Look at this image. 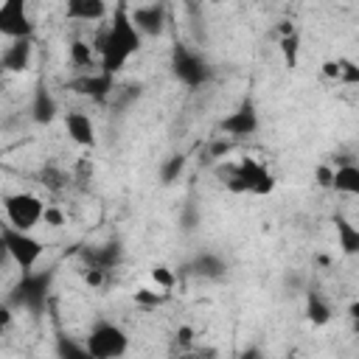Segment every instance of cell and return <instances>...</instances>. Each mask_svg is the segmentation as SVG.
I'll return each instance as SVG.
<instances>
[{"instance_id": "cell-25", "label": "cell", "mask_w": 359, "mask_h": 359, "mask_svg": "<svg viewBox=\"0 0 359 359\" xmlns=\"http://www.w3.org/2000/svg\"><path fill=\"white\" fill-rule=\"evenodd\" d=\"M168 297H171V292H165V289H160V286H154V289L143 286V289H137V292L132 294V300H135L137 306H143V309H157V306H163Z\"/></svg>"}, {"instance_id": "cell-23", "label": "cell", "mask_w": 359, "mask_h": 359, "mask_svg": "<svg viewBox=\"0 0 359 359\" xmlns=\"http://www.w3.org/2000/svg\"><path fill=\"white\" fill-rule=\"evenodd\" d=\"M39 182H42L48 191L59 194V191H65V188H67V182H70V174H67L65 168H59V165L48 163V165H42V168H39Z\"/></svg>"}, {"instance_id": "cell-29", "label": "cell", "mask_w": 359, "mask_h": 359, "mask_svg": "<svg viewBox=\"0 0 359 359\" xmlns=\"http://www.w3.org/2000/svg\"><path fill=\"white\" fill-rule=\"evenodd\" d=\"M230 151H233V137H227V135L216 137V140L210 143V149H208V154H210L213 160H227Z\"/></svg>"}, {"instance_id": "cell-35", "label": "cell", "mask_w": 359, "mask_h": 359, "mask_svg": "<svg viewBox=\"0 0 359 359\" xmlns=\"http://www.w3.org/2000/svg\"><path fill=\"white\" fill-rule=\"evenodd\" d=\"M104 278H107L104 269H84V283H87V286H101Z\"/></svg>"}, {"instance_id": "cell-31", "label": "cell", "mask_w": 359, "mask_h": 359, "mask_svg": "<svg viewBox=\"0 0 359 359\" xmlns=\"http://www.w3.org/2000/svg\"><path fill=\"white\" fill-rule=\"evenodd\" d=\"M339 65H342L339 84H359V65L351 62V59H339Z\"/></svg>"}, {"instance_id": "cell-18", "label": "cell", "mask_w": 359, "mask_h": 359, "mask_svg": "<svg viewBox=\"0 0 359 359\" xmlns=\"http://www.w3.org/2000/svg\"><path fill=\"white\" fill-rule=\"evenodd\" d=\"M331 224H334V233H337L339 252L348 255V258H356L359 255V227L345 213H334L331 216Z\"/></svg>"}, {"instance_id": "cell-6", "label": "cell", "mask_w": 359, "mask_h": 359, "mask_svg": "<svg viewBox=\"0 0 359 359\" xmlns=\"http://www.w3.org/2000/svg\"><path fill=\"white\" fill-rule=\"evenodd\" d=\"M84 345L93 359H118L129 351V337L118 323L107 317H95L84 337Z\"/></svg>"}, {"instance_id": "cell-15", "label": "cell", "mask_w": 359, "mask_h": 359, "mask_svg": "<svg viewBox=\"0 0 359 359\" xmlns=\"http://www.w3.org/2000/svg\"><path fill=\"white\" fill-rule=\"evenodd\" d=\"M56 115H59V101H56V95L39 81V84L34 87V93H31V121H34L36 126H48V123L56 121Z\"/></svg>"}, {"instance_id": "cell-11", "label": "cell", "mask_w": 359, "mask_h": 359, "mask_svg": "<svg viewBox=\"0 0 359 359\" xmlns=\"http://www.w3.org/2000/svg\"><path fill=\"white\" fill-rule=\"evenodd\" d=\"M132 20L143 36H163L165 22H168V6H165V0L140 3L132 8Z\"/></svg>"}, {"instance_id": "cell-3", "label": "cell", "mask_w": 359, "mask_h": 359, "mask_svg": "<svg viewBox=\"0 0 359 359\" xmlns=\"http://www.w3.org/2000/svg\"><path fill=\"white\" fill-rule=\"evenodd\" d=\"M168 67H171V76L196 90V87H205L210 79H213V65L205 59L202 50L191 48L188 42H174L171 45V56H168Z\"/></svg>"}, {"instance_id": "cell-4", "label": "cell", "mask_w": 359, "mask_h": 359, "mask_svg": "<svg viewBox=\"0 0 359 359\" xmlns=\"http://www.w3.org/2000/svg\"><path fill=\"white\" fill-rule=\"evenodd\" d=\"M50 280H53V269H42V272L31 269V272H22V278L6 294V303L11 309L28 311V314H39L45 309V303H48Z\"/></svg>"}, {"instance_id": "cell-30", "label": "cell", "mask_w": 359, "mask_h": 359, "mask_svg": "<svg viewBox=\"0 0 359 359\" xmlns=\"http://www.w3.org/2000/svg\"><path fill=\"white\" fill-rule=\"evenodd\" d=\"M194 337H196V331H194L191 325H180V328L174 331V348L188 351V348L194 345Z\"/></svg>"}, {"instance_id": "cell-27", "label": "cell", "mask_w": 359, "mask_h": 359, "mask_svg": "<svg viewBox=\"0 0 359 359\" xmlns=\"http://www.w3.org/2000/svg\"><path fill=\"white\" fill-rule=\"evenodd\" d=\"M151 280H154V286H160V289L171 292V289H174V283H177V275H174V269H171V266L157 264V266H151Z\"/></svg>"}, {"instance_id": "cell-24", "label": "cell", "mask_w": 359, "mask_h": 359, "mask_svg": "<svg viewBox=\"0 0 359 359\" xmlns=\"http://www.w3.org/2000/svg\"><path fill=\"white\" fill-rule=\"evenodd\" d=\"M67 56H70V65H73V67H81V70L93 67V62H95L93 48H90L84 39H73L70 48H67Z\"/></svg>"}, {"instance_id": "cell-33", "label": "cell", "mask_w": 359, "mask_h": 359, "mask_svg": "<svg viewBox=\"0 0 359 359\" xmlns=\"http://www.w3.org/2000/svg\"><path fill=\"white\" fill-rule=\"evenodd\" d=\"M42 222H45L48 227H62V224H65V213H62L59 208L48 205V208H45V216H42Z\"/></svg>"}, {"instance_id": "cell-10", "label": "cell", "mask_w": 359, "mask_h": 359, "mask_svg": "<svg viewBox=\"0 0 359 359\" xmlns=\"http://www.w3.org/2000/svg\"><path fill=\"white\" fill-rule=\"evenodd\" d=\"M79 258H81L84 269L112 272L123 261V244H121V238H109L104 244H90V247H81L79 250Z\"/></svg>"}, {"instance_id": "cell-34", "label": "cell", "mask_w": 359, "mask_h": 359, "mask_svg": "<svg viewBox=\"0 0 359 359\" xmlns=\"http://www.w3.org/2000/svg\"><path fill=\"white\" fill-rule=\"evenodd\" d=\"M323 76L331 79V81H339V76H342V65H339V59H328V62H323Z\"/></svg>"}, {"instance_id": "cell-9", "label": "cell", "mask_w": 359, "mask_h": 359, "mask_svg": "<svg viewBox=\"0 0 359 359\" xmlns=\"http://www.w3.org/2000/svg\"><path fill=\"white\" fill-rule=\"evenodd\" d=\"M0 34L6 39L34 36V22L28 17L25 0H3V6H0Z\"/></svg>"}, {"instance_id": "cell-8", "label": "cell", "mask_w": 359, "mask_h": 359, "mask_svg": "<svg viewBox=\"0 0 359 359\" xmlns=\"http://www.w3.org/2000/svg\"><path fill=\"white\" fill-rule=\"evenodd\" d=\"M261 126V115H258V107H255V98L252 95H244L238 101V107L233 112H227L222 121H219V132L227 135V137H250L255 135Z\"/></svg>"}, {"instance_id": "cell-32", "label": "cell", "mask_w": 359, "mask_h": 359, "mask_svg": "<svg viewBox=\"0 0 359 359\" xmlns=\"http://www.w3.org/2000/svg\"><path fill=\"white\" fill-rule=\"evenodd\" d=\"M331 180H334V168L331 165H317L314 168V182L320 185V188H331Z\"/></svg>"}, {"instance_id": "cell-37", "label": "cell", "mask_w": 359, "mask_h": 359, "mask_svg": "<svg viewBox=\"0 0 359 359\" xmlns=\"http://www.w3.org/2000/svg\"><path fill=\"white\" fill-rule=\"evenodd\" d=\"M261 3H275V0H261Z\"/></svg>"}, {"instance_id": "cell-28", "label": "cell", "mask_w": 359, "mask_h": 359, "mask_svg": "<svg viewBox=\"0 0 359 359\" xmlns=\"http://www.w3.org/2000/svg\"><path fill=\"white\" fill-rule=\"evenodd\" d=\"M199 219H202L199 208H196L194 202H185V205H182V210H180V227H182L185 233H191V230H196Z\"/></svg>"}, {"instance_id": "cell-20", "label": "cell", "mask_w": 359, "mask_h": 359, "mask_svg": "<svg viewBox=\"0 0 359 359\" xmlns=\"http://www.w3.org/2000/svg\"><path fill=\"white\" fill-rule=\"evenodd\" d=\"M331 317H334L331 303H328L317 289H306V320L320 328V325H328Z\"/></svg>"}, {"instance_id": "cell-14", "label": "cell", "mask_w": 359, "mask_h": 359, "mask_svg": "<svg viewBox=\"0 0 359 359\" xmlns=\"http://www.w3.org/2000/svg\"><path fill=\"white\" fill-rule=\"evenodd\" d=\"M31 59H34V39L31 36L11 39L3 48V56H0L6 73H25L31 67Z\"/></svg>"}, {"instance_id": "cell-26", "label": "cell", "mask_w": 359, "mask_h": 359, "mask_svg": "<svg viewBox=\"0 0 359 359\" xmlns=\"http://www.w3.org/2000/svg\"><path fill=\"white\" fill-rule=\"evenodd\" d=\"M56 353L59 356H67V359H81V356H90V351H87V345L81 342H73L70 337H59V342H56Z\"/></svg>"}, {"instance_id": "cell-13", "label": "cell", "mask_w": 359, "mask_h": 359, "mask_svg": "<svg viewBox=\"0 0 359 359\" xmlns=\"http://www.w3.org/2000/svg\"><path fill=\"white\" fill-rule=\"evenodd\" d=\"M185 272H188V275H194V278H202V280L219 283V280H224V278H227V261H224L219 252L205 250V252H199V255H194V258H191V264L185 266Z\"/></svg>"}, {"instance_id": "cell-17", "label": "cell", "mask_w": 359, "mask_h": 359, "mask_svg": "<svg viewBox=\"0 0 359 359\" xmlns=\"http://www.w3.org/2000/svg\"><path fill=\"white\" fill-rule=\"evenodd\" d=\"M65 17L76 22H98L109 17L107 0H65Z\"/></svg>"}, {"instance_id": "cell-1", "label": "cell", "mask_w": 359, "mask_h": 359, "mask_svg": "<svg viewBox=\"0 0 359 359\" xmlns=\"http://www.w3.org/2000/svg\"><path fill=\"white\" fill-rule=\"evenodd\" d=\"M143 45V34L137 31L135 20H132V8L129 0H118L107 28L101 31L95 50H98V67L107 73H121L126 67V62L140 50Z\"/></svg>"}, {"instance_id": "cell-16", "label": "cell", "mask_w": 359, "mask_h": 359, "mask_svg": "<svg viewBox=\"0 0 359 359\" xmlns=\"http://www.w3.org/2000/svg\"><path fill=\"white\" fill-rule=\"evenodd\" d=\"M65 132H67V137L76 146H84V149H93L95 146V123L81 109H70L65 115Z\"/></svg>"}, {"instance_id": "cell-36", "label": "cell", "mask_w": 359, "mask_h": 359, "mask_svg": "<svg viewBox=\"0 0 359 359\" xmlns=\"http://www.w3.org/2000/svg\"><path fill=\"white\" fill-rule=\"evenodd\" d=\"M348 317H351L353 323H359V300H353V303L348 306Z\"/></svg>"}, {"instance_id": "cell-22", "label": "cell", "mask_w": 359, "mask_h": 359, "mask_svg": "<svg viewBox=\"0 0 359 359\" xmlns=\"http://www.w3.org/2000/svg\"><path fill=\"white\" fill-rule=\"evenodd\" d=\"M185 168H188V157L182 154V151H174V154H168V157H163L160 160V165H157V180H160V185H174L182 174H185Z\"/></svg>"}, {"instance_id": "cell-19", "label": "cell", "mask_w": 359, "mask_h": 359, "mask_svg": "<svg viewBox=\"0 0 359 359\" xmlns=\"http://www.w3.org/2000/svg\"><path fill=\"white\" fill-rule=\"evenodd\" d=\"M331 191L359 199V165H356V163H339V165L334 168Z\"/></svg>"}, {"instance_id": "cell-2", "label": "cell", "mask_w": 359, "mask_h": 359, "mask_svg": "<svg viewBox=\"0 0 359 359\" xmlns=\"http://www.w3.org/2000/svg\"><path fill=\"white\" fill-rule=\"evenodd\" d=\"M216 177L222 185L233 194H250V196H269L275 191V177L272 171L258 163L255 157H241V160H222L216 165Z\"/></svg>"}, {"instance_id": "cell-5", "label": "cell", "mask_w": 359, "mask_h": 359, "mask_svg": "<svg viewBox=\"0 0 359 359\" xmlns=\"http://www.w3.org/2000/svg\"><path fill=\"white\" fill-rule=\"evenodd\" d=\"M0 241H3V252L8 261H14L22 272H31L39 258L45 255V244L31 233V230H20L14 224H3L0 227Z\"/></svg>"}, {"instance_id": "cell-12", "label": "cell", "mask_w": 359, "mask_h": 359, "mask_svg": "<svg viewBox=\"0 0 359 359\" xmlns=\"http://www.w3.org/2000/svg\"><path fill=\"white\" fill-rule=\"evenodd\" d=\"M70 87H73L76 93H81V95H87V98L104 104L107 98H112V93H115L118 84H115V76H112V73H107V70L98 67V70H90V73L73 79Z\"/></svg>"}, {"instance_id": "cell-7", "label": "cell", "mask_w": 359, "mask_h": 359, "mask_svg": "<svg viewBox=\"0 0 359 359\" xmlns=\"http://www.w3.org/2000/svg\"><path fill=\"white\" fill-rule=\"evenodd\" d=\"M45 208L48 205L36 194H28V191H17V194H6L3 196L6 222L14 224V227H20V230H34L36 224H42Z\"/></svg>"}, {"instance_id": "cell-21", "label": "cell", "mask_w": 359, "mask_h": 359, "mask_svg": "<svg viewBox=\"0 0 359 359\" xmlns=\"http://www.w3.org/2000/svg\"><path fill=\"white\" fill-rule=\"evenodd\" d=\"M278 48H280V56H283V65L289 67V70H294L297 67V59H300V34L289 25V22H283L280 25V39H278Z\"/></svg>"}]
</instances>
